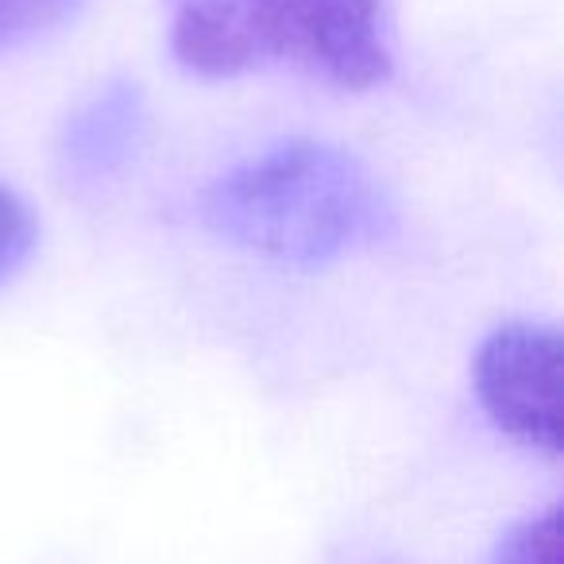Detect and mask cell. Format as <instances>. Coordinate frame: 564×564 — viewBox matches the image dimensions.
I'll list each match as a JSON object with an SVG mask.
<instances>
[{"instance_id":"cell-1","label":"cell","mask_w":564,"mask_h":564,"mask_svg":"<svg viewBox=\"0 0 564 564\" xmlns=\"http://www.w3.org/2000/svg\"><path fill=\"white\" fill-rule=\"evenodd\" d=\"M202 220L243 251L317 267L391 240L399 209L383 182L345 148L282 140L209 182Z\"/></svg>"},{"instance_id":"cell-2","label":"cell","mask_w":564,"mask_h":564,"mask_svg":"<svg viewBox=\"0 0 564 564\" xmlns=\"http://www.w3.org/2000/svg\"><path fill=\"white\" fill-rule=\"evenodd\" d=\"M171 51L202 78L286 66L360 94L394 70L391 0H171Z\"/></svg>"},{"instance_id":"cell-3","label":"cell","mask_w":564,"mask_h":564,"mask_svg":"<svg viewBox=\"0 0 564 564\" xmlns=\"http://www.w3.org/2000/svg\"><path fill=\"white\" fill-rule=\"evenodd\" d=\"M476 394L491 422L541 453L561 448V337L553 325L510 322L476 356Z\"/></svg>"},{"instance_id":"cell-4","label":"cell","mask_w":564,"mask_h":564,"mask_svg":"<svg viewBox=\"0 0 564 564\" xmlns=\"http://www.w3.org/2000/svg\"><path fill=\"white\" fill-rule=\"evenodd\" d=\"M140 97L128 86L97 97L86 112L70 120L66 128V166L82 178H101L117 163L128 159V148L135 143L140 128Z\"/></svg>"},{"instance_id":"cell-5","label":"cell","mask_w":564,"mask_h":564,"mask_svg":"<svg viewBox=\"0 0 564 564\" xmlns=\"http://www.w3.org/2000/svg\"><path fill=\"white\" fill-rule=\"evenodd\" d=\"M86 0H0V55L43 40L82 12Z\"/></svg>"},{"instance_id":"cell-6","label":"cell","mask_w":564,"mask_h":564,"mask_svg":"<svg viewBox=\"0 0 564 564\" xmlns=\"http://www.w3.org/2000/svg\"><path fill=\"white\" fill-rule=\"evenodd\" d=\"M495 564H561V510L549 507L545 514L514 525L502 538Z\"/></svg>"},{"instance_id":"cell-7","label":"cell","mask_w":564,"mask_h":564,"mask_svg":"<svg viewBox=\"0 0 564 564\" xmlns=\"http://www.w3.org/2000/svg\"><path fill=\"white\" fill-rule=\"evenodd\" d=\"M35 248V217L12 189L0 186V282L9 279Z\"/></svg>"}]
</instances>
